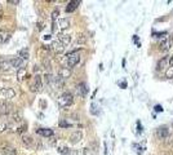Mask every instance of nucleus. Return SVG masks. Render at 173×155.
I'll list each match as a JSON object with an SVG mask.
<instances>
[{"instance_id": "obj_33", "label": "nucleus", "mask_w": 173, "mask_h": 155, "mask_svg": "<svg viewBox=\"0 0 173 155\" xmlns=\"http://www.w3.org/2000/svg\"><path fill=\"white\" fill-rule=\"evenodd\" d=\"M26 128H27V125H26V124H22V127H18V128H17V132H18V133H23V132L26 131Z\"/></svg>"}, {"instance_id": "obj_11", "label": "nucleus", "mask_w": 173, "mask_h": 155, "mask_svg": "<svg viewBox=\"0 0 173 155\" xmlns=\"http://www.w3.org/2000/svg\"><path fill=\"white\" fill-rule=\"evenodd\" d=\"M0 94H3L5 98H13L16 96V91L13 88H0Z\"/></svg>"}, {"instance_id": "obj_41", "label": "nucleus", "mask_w": 173, "mask_h": 155, "mask_svg": "<svg viewBox=\"0 0 173 155\" xmlns=\"http://www.w3.org/2000/svg\"><path fill=\"white\" fill-rule=\"evenodd\" d=\"M0 17H2V5H0Z\"/></svg>"}, {"instance_id": "obj_13", "label": "nucleus", "mask_w": 173, "mask_h": 155, "mask_svg": "<svg viewBox=\"0 0 173 155\" xmlns=\"http://www.w3.org/2000/svg\"><path fill=\"white\" fill-rule=\"evenodd\" d=\"M82 140H83V133H82V131H75L70 136V142L74 143V145L77 143V142H80Z\"/></svg>"}, {"instance_id": "obj_27", "label": "nucleus", "mask_w": 173, "mask_h": 155, "mask_svg": "<svg viewBox=\"0 0 173 155\" xmlns=\"http://www.w3.org/2000/svg\"><path fill=\"white\" fill-rule=\"evenodd\" d=\"M43 66H44V68H45L48 73L52 70V63L49 61V58H44V59H43Z\"/></svg>"}, {"instance_id": "obj_7", "label": "nucleus", "mask_w": 173, "mask_h": 155, "mask_svg": "<svg viewBox=\"0 0 173 155\" xmlns=\"http://www.w3.org/2000/svg\"><path fill=\"white\" fill-rule=\"evenodd\" d=\"M157 134H158V137H159L160 140H166L167 137L171 134L169 128H168L167 125H161V127H159V128H158V131H157Z\"/></svg>"}, {"instance_id": "obj_30", "label": "nucleus", "mask_w": 173, "mask_h": 155, "mask_svg": "<svg viewBox=\"0 0 173 155\" xmlns=\"http://www.w3.org/2000/svg\"><path fill=\"white\" fill-rule=\"evenodd\" d=\"M58 151L59 153H61V154H68V151H70V149H68V148H66V146H59V148H58Z\"/></svg>"}, {"instance_id": "obj_14", "label": "nucleus", "mask_w": 173, "mask_h": 155, "mask_svg": "<svg viewBox=\"0 0 173 155\" xmlns=\"http://www.w3.org/2000/svg\"><path fill=\"white\" fill-rule=\"evenodd\" d=\"M58 76L62 78V79L65 80V79H67V78L71 76V70L68 67H61L59 71H58Z\"/></svg>"}, {"instance_id": "obj_10", "label": "nucleus", "mask_w": 173, "mask_h": 155, "mask_svg": "<svg viewBox=\"0 0 173 155\" xmlns=\"http://www.w3.org/2000/svg\"><path fill=\"white\" fill-rule=\"evenodd\" d=\"M169 56H166V57H163V58H160L159 59V62H158V65H157V70L158 71H161V70H164L166 67H168L169 66Z\"/></svg>"}, {"instance_id": "obj_29", "label": "nucleus", "mask_w": 173, "mask_h": 155, "mask_svg": "<svg viewBox=\"0 0 173 155\" xmlns=\"http://www.w3.org/2000/svg\"><path fill=\"white\" fill-rule=\"evenodd\" d=\"M166 78H168V79L173 78V66H169V68L166 71Z\"/></svg>"}, {"instance_id": "obj_37", "label": "nucleus", "mask_w": 173, "mask_h": 155, "mask_svg": "<svg viewBox=\"0 0 173 155\" xmlns=\"http://www.w3.org/2000/svg\"><path fill=\"white\" fill-rule=\"evenodd\" d=\"M137 128H138V132H142V125H141V122H137Z\"/></svg>"}, {"instance_id": "obj_12", "label": "nucleus", "mask_w": 173, "mask_h": 155, "mask_svg": "<svg viewBox=\"0 0 173 155\" xmlns=\"http://www.w3.org/2000/svg\"><path fill=\"white\" fill-rule=\"evenodd\" d=\"M50 47V50H53L54 53H62V52L65 50V45H62L59 41H53L52 43V45H49Z\"/></svg>"}, {"instance_id": "obj_16", "label": "nucleus", "mask_w": 173, "mask_h": 155, "mask_svg": "<svg viewBox=\"0 0 173 155\" xmlns=\"http://www.w3.org/2000/svg\"><path fill=\"white\" fill-rule=\"evenodd\" d=\"M11 65H12V67H14V68H22L23 67V61L20 58V57H13L12 59H11Z\"/></svg>"}, {"instance_id": "obj_17", "label": "nucleus", "mask_w": 173, "mask_h": 155, "mask_svg": "<svg viewBox=\"0 0 173 155\" xmlns=\"http://www.w3.org/2000/svg\"><path fill=\"white\" fill-rule=\"evenodd\" d=\"M79 4H80L79 0H77V2H76V0H74V2H70V3H68V4L66 5V12H67V13L74 12V11L76 9V8H77V5H79Z\"/></svg>"}, {"instance_id": "obj_4", "label": "nucleus", "mask_w": 173, "mask_h": 155, "mask_svg": "<svg viewBox=\"0 0 173 155\" xmlns=\"http://www.w3.org/2000/svg\"><path fill=\"white\" fill-rule=\"evenodd\" d=\"M12 105L8 101H2L0 102V114L2 115H8V114H12Z\"/></svg>"}, {"instance_id": "obj_40", "label": "nucleus", "mask_w": 173, "mask_h": 155, "mask_svg": "<svg viewBox=\"0 0 173 155\" xmlns=\"http://www.w3.org/2000/svg\"><path fill=\"white\" fill-rule=\"evenodd\" d=\"M169 66H173V54H172V57L169 58Z\"/></svg>"}, {"instance_id": "obj_6", "label": "nucleus", "mask_w": 173, "mask_h": 155, "mask_svg": "<svg viewBox=\"0 0 173 155\" xmlns=\"http://www.w3.org/2000/svg\"><path fill=\"white\" fill-rule=\"evenodd\" d=\"M12 65H11V59L8 58H0V70L3 73H8L12 70Z\"/></svg>"}, {"instance_id": "obj_38", "label": "nucleus", "mask_w": 173, "mask_h": 155, "mask_svg": "<svg viewBox=\"0 0 173 155\" xmlns=\"http://www.w3.org/2000/svg\"><path fill=\"white\" fill-rule=\"evenodd\" d=\"M68 155H77V151L76 150H70L68 151Z\"/></svg>"}, {"instance_id": "obj_3", "label": "nucleus", "mask_w": 173, "mask_h": 155, "mask_svg": "<svg viewBox=\"0 0 173 155\" xmlns=\"http://www.w3.org/2000/svg\"><path fill=\"white\" fill-rule=\"evenodd\" d=\"M43 89V82H41V75H35L34 78V83L30 85V91L34 93H38Z\"/></svg>"}, {"instance_id": "obj_15", "label": "nucleus", "mask_w": 173, "mask_h": 155, "mask_svg": "<svg viewBox=\"0 0 173 155\" xmlns=\"http://www.w3.org/2000/svg\"><path fill=\"white\" fill-rule=\"evenodd\" d=\"M58 41L61 43L62 45H67V44H70L71 36L67 35V34H59V35H58Z\"/></svg>"}, {"instance_id": "obj_36", "label": "nucleus", "mask_w": 173, "mask_h": 155, "mask_svg": "<svg viewBox=\"0 0 173 155\" xmlns=\"http://www.w3.org/2000/svg\"><path fill=\"white\" fill-rule=\"evenodd\" d=\"M154 109H155V111H157V113H161V111H163V107H161L160 105H157Z\"/></svg>"}, {"instance_id": "obj_32", "label": "nucleus", "mask_w": 173, "mask_h": 155, "mask_svg": "<svg viewBox=\"0 0 173 155\" xmlns=\"http://www.w3.org/2000/svg\"><path fill=\"white\" fill-rule=\"evenodd\" d=\"M59 127H63V128H70V127H71V124H68L67 122H65V120H61V122H59Z\"/></svg>"}, {"instance_id": "obj_20", "label": "nucleus", "mask_w": 173, "mask_h": 155, "mask_svg": "<svg viewBox=\"0 0 173 155\" xmlns=\"http://www.w3.org/2000/svg\"><path fill=\"white\" fill-rule=\"evenodd\" d=\"M18 56H20V58L22 59V61H27L29 57H30V54H29V49H27V48L21 49V50L18 52Z\"/></svg>"}, {"instance_id": "obj_28", "label": "nucleus", "mask_w": 173, "mask_h": 155, "mask_svg": "<svg viewBox=\"0 0 173 155\" xmlns=\"http://www.w3.org/2000/svg\"><path fill=\"white\" fill-rule=\"evenodd\" d=\"M91 114L92 115L100 114V109H98V106L96 105V103H92V105H91Z\"/></svg>"}, {"instance_id": "obj_5", "label": "nucleus", "mask_w": 173, "mask_h": 155, "mask_svg": "<svg viewBox=\"0 0 173 155\" xmlns=\"http://www.w3.org/2000/svg\"><path fill=\"white\" fill-rule=\"evenodd\" d=\"M159 45H160V50H163V52L169 50V49L172 48V38H169V36H166V38L160 39V41H159Z\"/></svg>"}, {"instance_id": "obj_21", "label": "nucleus", "mask_w": 173, "mask_h": 155, "mask_svg": "<svg viewBox=\"0 0 173 155\" xmlns=\"http://www.w3.org/2000/svg\"><path fill=\"white\" fill-rule=\"evenodd\" d=\"M11 118H12L13 123H20L22 120V115H21L20 111H13V113L11 114Z\"/></svg>"}, {"instance_id": "obj_24", "label": "nucleus", "mask_w": 173, "mask_h": 155, "mask_svg": "<svg viewBox=\"0 0 173 155\" xmlns=\"http://www.w3.org/2000/svg\"><path fill=\"white\" fill-rule=\"evenodd\" d=\"M44 79H45V83H47L48 85H53V83H54V76L52 75L50 73H47V74L44 75Z\"/></svg>"}, {"instance_id": "obj_25", "label": "nucleus", "mask_w": 173, "mask_h": 155, "mask_svg": "<svg viewBox=\"0 0 173 155\" xmlns=\"http://www.w3.org/2000/svg\"><path fill=\"white\" fill-rule=\"evenodd\" d=\"M68 26H70V20H68V18H62V20H59V27H61L62 30L67 29Z\"/></svg>"}, {"instance_id": "obj_35", "label": "nucleus", "mask_w": 173, "mask_h": 155, "mask_svg": "<svg viewBox=\"0 0 173 155\" xmlns=\"http://www.w3.org/2000/svg\"><path fill=\"white\" fill-rule=\"evenodd\" d=\"M8 4H12V5H18V4H20V0H8Z\"/></svg>"}, {"instance_id": "obj_18", "label": "nucleus", "mask_w": 173, "mask_h": 155, "mask_svg": "<svg viewBox=\"0 0 173 155\" xmlns=\"http://www.w3.org/2000/svg\"><path fill=\"white\" fill-rule=\"evenodd\" d=\"M38 133L41 134L43 137H52L53 136V129H48V128H41V129H38Z\"/></svg>"}, {"instance_id": "obj_9", "label": "nucleus", "mask_w": 173, "mask_h": 155, "mask_svg": "<svg viewBox=\"0 0 173 155\" xmlns=\"http://www.w3.org/2000/svg\"><path fill=\"white\" fill-rule=\"evenodd\" d=\"M76 94L77 96H80V97H85L86 96V93H88V87H86V84L85 83H80V84H77L76 85Z\"/></svg>"}, {"instance_id": "obj_22", "label": "nucleus", "mask_w": 173, "mask_h": 155, "mask_svg": "<svg viewBox=\"0 0 173 155\" xmlns=\"http://www.w3.org/2000/svg\"><path fill=\"white\" fill-rule=\"evenodd\" d=\"M26 76H27V73H26V68L25 67L20 68V70L17 71V80H18V82H22Z\"/></svg>"}, {"instance_id": "obj_26", "label": "nucleus", "mask_w": 173, "mask_h": 155, "mask_svg": "<svg viewBox=\"0 0 173 155\" xmlns=\"http://www.w3.org/2000/svg\"><path fill=\"white\" fill-rule=\"evenodd\" d=\"M86 35H84V34H79L77 35V38H76V43L77 44H84V43H86Z\"/></svg>"}, {"instance_id": "obj_34", "label": "nucleus", "mask_w": 173, "mask_h": 155, "mask_svg": "<svg viewBox=\"0 0 173 155\" xmlns=\"http://www.w3.org/2000/svg\"><path fill=\"white\" fill-rule=\"evenodd\" d=\"M58 14H59V12H58L57 9H56V11H53V13H52V20L54 21V20L57 18V17H58Z\"/></svg>"}, {"instance_id": "obj_1", "label": "nucleus", "mask_w": 173, "mask_h": 155, "mask_svg": "<svg viewBox=\"0 0 173 155\" xmlns=\"http://www.w3.org/2000/svg\"><path fill=\"white\" fill-rule=\"evenodd\" d=\"M74 103V96L70 92H65L62 93L58 98V105L61 107H67V106H71Z\"/></svg>"}, {"instance_id": "obj_23", "label": "nucleus", "mask_w": 173, "mask_h": 155, "mask_svg": "<svg viewBox=\"0 0 173 155\" xmlns=\"http://www.w3.org/2000/svg\"><path fill=\"white\" fill-rule=\"evenodd\" d=\"M3 155H17V151L14 148H11V146H7V148H4L2 150Z\"/></svg>"}, {"instance_id": "obj_8", "label": "nucleus", "mask_w": 173, "mask_h": 155, "mask_svg": "<svg viewBox=\"0 0 173 155\" xmlns=\"http://www.w3.org/2000/svg\"><path fill=\"white\" fill-rule=\"evenodd\" d=\"M22 142H23V145H25L27 149L35 148V140H34L30 134H23V136H22Z\"/></svg>"}, {"instance_id": "obj_39", "label": "nucleus", "mask_w": 173, "mask_h": 155, "mask_svg": "<svg viewBox=\"0 0 173 155\" xmlns=\"http://www.w3.org/2000/svg\"><path fill=\"white\" fill-rule=\"evenodd\" d=\"M120 87H122V88H125V87H127V83H125V82H122V83H120Z\"/></svg>"}, {"instance_id": "obj_31", "label": "nucleus", "mask_w": 173, "mask_h": 155, "mask_svg": "<svg viewBox=\"0 0 173 155\" xmlns=\"http://www.w3.org/2000/svg\"><path fill=\"white\" fill-rule=\"evenodd\" d=\"M7 129H8V124H7V123H4V122H0V133L5 132Z\"/></svg>"}, {"instance_id": "obj_19", "label": "nucleus", "mask_w": 173, "mask_h": 155, "mask_svg": "<svg viewBox=\"0 0 173 155\" xmlns=\"http://www.w3.org/2000/svg\"><path fill=\"white\" fill-rule=\"evenodd\" d=\"M11 38V34L8 31H4V30H0V44H3V43H7Z\"/></svg>"}, {"instance_id": "obj_2", "label": "nucleus", "mask_w": 173, "mask_h": 155, "mask_svg": "<svg viewBox=\"0 0 173 155\" xmlns=\"http://www.w3.org/2000/svg\"><path fill=\"white\" fill-rule=\"evenodd\" d=\"M66 57H67V66H68V68H70V70H71L74 66H76L77 63H79V61H80V54L77 53L76 50L71 52V53H68Z\"/></svg>"}]
</instances>
